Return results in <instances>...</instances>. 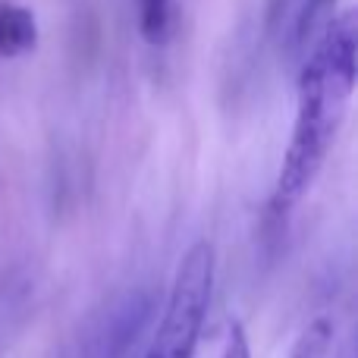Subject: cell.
Segmentation results:
<instances>
[{
  "instance_id": "obj_1",
  "label": "cell",
  "mask_w": 358,
  "mask_h": 358,
  "mask_svg": "<svg viewBox=\"0 0 358 358\" xmlns=\"http://www.w3.org/2000/svg\"><path fill=\"white\" fill-rule=\"evenodd\" d=\"M358 76V25L355 13H343L327 22L311 57L299 73L296 123L289 148L280 164L277 182L271 192V214L286 217L315 185L340 136L349 98Z\"/></svg>"
},
{
  "instance_id": "obj_2",
  "label": "cell",
  "mask_w": 358,
  "mask_h": 358,
  "mask_svg": "<svg viewBox=\"0 0 358 358\" xmlns=\"http://www.w3.org/2000/svg\"><path fill=\"white\" fill-rule=\"evenodd\" d=\"M210 292H214V248L210 242H195L176 267L167 305L145 358H195L210 308Z\"/></svg>"
},
{
  "instance_id": "obj_3",
  "label": "cell",
  "mask_w": 358,
  "mask_h": 358,
  "mask_svg": "<svg viewBox=\"0 0 358 358\" xmlns=\"http://www.w3.org/2000/svg\"><path fill=\"white\" fill-rule=\"evenodd\" d=\"M38 22L35 13L16 3H0V57H19L35 50Z\"/></svg>"
},
{
  "instance_id": "obj_4",
  "label": "cell",
  "mask_w": 358,
  "mask_h": 358,
  "mask_svg": "<svg viewBox=\"0 0 358 358\" xmlns=\"http://www.w3.org/2000/svg\"><path fill=\"white\" fill-rule=\"evenodd\" d=\"M138 29L148 44H167L173 31V0H138Z\"/></svg>"
},
{
  "instance_id": "obj_5",
  "label": "cell",
  "mask_w": 358,
  "mask_h": 358,
  "mask_svg": "<svg viewBox=\"0 0 358 358\" xmlns=\"http://www.w3.org/2000/svg\"><path fill=\"white\" fill-rule=\"evenodd\" d=\"M330 346H334V324L327 317H315L302 330L289 358H330Z\"/></svg>"
},
{
  "instance_id": "obj_6",
  "label": "cell",
  "mask_w": 358,
  "mask_h": 358,
  "mask_svg": "<svg viewBox=\"0 0 358 358\" xmlns=\"http://www.w3.org/2000/svg\"><path fill=\"white\" fill-rule=\"evenodd\" d=\"M220 358H252V346H248L245 327L239 321L227 324V334H223V346H220Z\"/></svg>"
},
{
  "instance_id": "obj_7",
  "label": "cell",
  "mask_w": 358,
  "mask_h": 358,
  "mask_svg": "<svg viewBox=\"0 0 358 358\" xmlns=\"http://www.w3.org/2000/svg\"><path fill=\"white\" fill-rule=\"evenodd\" d=\"M334 3V0H305V6H302V13H299V35H308V29L317 22V16H321L327 6Z\"/></svg>"
}]
</instances>
